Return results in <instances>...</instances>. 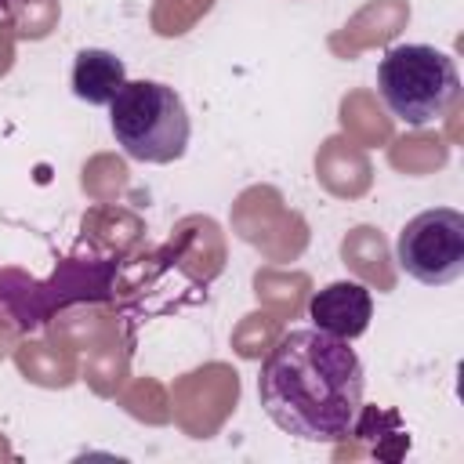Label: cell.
Listing matches in <instances>:
<instances>
[{
	"mask_svg": "<svg viewBox=\"0 0 464 464\" xmlns=\"http://www.w3.org/2000/svg\"><path fill=\"white\" fill-rule=\"evenodd\" d=\"M362 388L355 348L315 326L283 334L257 373V402L268 420L304 442H344L362 410Z\"/></svg>",
	"mask_w": 464,
	"mask_h": 464,
	"instance_id": "obj_1",
	"label": "cell"
},
{
	"mask_svg": "<svg viewBox=\"0 0 464 464\" xmlns=\"http://www.w3.org/2000/svg\"><path fill=\"white\" fill-rule=\"evenodd\" d=\"M116 145L138 163H174L188 149V109L181 94L156 80H127L109 102Z\"/></svg>",
	"mask_w": 464,
	"mask_h": 464,
	"instance_id": "obj_2",
	"label": "cell"
},
{
	"mask_svg": "<svg viewBox=\"0 0 464 464\" xmlns=\"http://www.w3.org/2000/svg\"><path fill=\"white\" fill-rule=\"evenodd\" d=\"M377 94L399 123L442 120L460 98V76L446 51L431 44H395L377 65Z\"/></svg>",
	"mask_w": 464,
	"mask_h": 464,
	"instance_id": "obj_3",
	"label": "cell"
},
{
	"mask_svg": "<svg viewBox=\"0 0 464 464\" xmlns=\"http://www.w3.org/2000/svg\"><path fill=\"white\" fill-rule=\"evenodd\" d=\"M399 268L424 283L446 286L464 276V214L453 207H431L413 214L395 239Z\"/></svg>",
	"mask_w": 464,
	"mask_h": 464,
	"instance_id": "obj_4",
	"label": "cell"
},
{
	"mask_svg": "<svg viewBox=\"0 0 464 464\" xmlns=\"http://www.w3.org/2000/svg\"><path fill=\"white\" fill-rule=\"evenodd\" d=\"M370 315H373V294L362 283H355V279L326 283L308 301L312 326L315 330H326V334H334L341 341L362 337L366 326H370Z\"/></svg>",
	"mask_w": 464,
	"mask_h": 464,
	"instance_id": "obj_5",
	"label": "cell"
},
{
	"mask_svg": "<svg viewBox=\"0 0 464 464\" xmlns=\"http://www.w3.org/2000/svg\"><path fill=\"white\" fill-rule=\"evenodd\" d=\"M127 83V65L112 51L83 47L72 62V94L87 105H109Z\"/></svg>",
	"mask_w": 464,
	"mask_h": 464,
	"instance_id": "obj_6",
	"label": "cell"
},
{
	"mask_svg": "<svg viewBox=\"0 0 464 464\" xmlns=\"http://www.w3.org/2000/svg\"><path fill=\"white\" fill-rule=\"evenodd\" d=\"M4 4H7V0H0V7H4Z\"/></svg>",
	"mask_w": 464,
	"mask_h": 464,
	"instance_id": "obj_7",
	"label": "cell"
}]
</instances>
